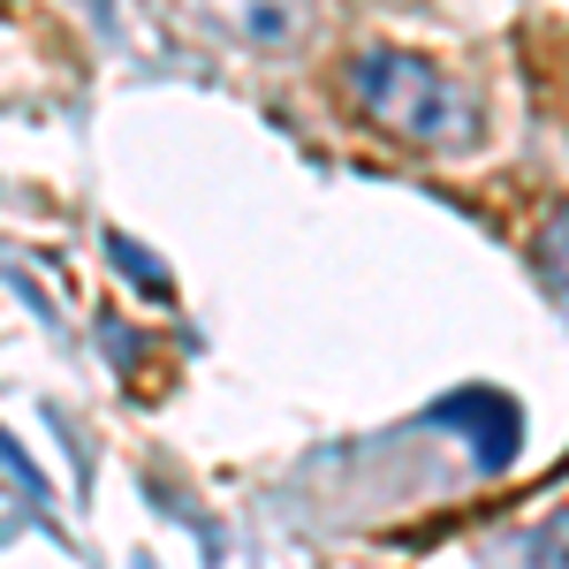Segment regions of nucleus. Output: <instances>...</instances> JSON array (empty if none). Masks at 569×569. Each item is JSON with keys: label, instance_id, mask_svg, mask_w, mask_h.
<instances>
[{"label": "nucleus", "instance_id": "nucleus-1", "mask_svg": "<svg viewBox=\"0 0 569 569\" xmlns=\"http://www.w3.org/2000/svg\"><path fill=\"white\" fill-rule=\"evenodd\" d=\"M350 91H357V114H365L372 130H388L395 144L463 152V144L479 137V99L456 84L440 61H426V53L365 46L350 61Z\"/></svg>", "mask_w": 569, "mask_h": 569}, {"label": "nucleus", "instance_id": "nucleus-2", "mask_svg": "<svg viewBox=\"0 0 569 569\" xmlns=\"http://www.w3.org/2000/svg\"><path fill=\"white\" fill-rule=\"evenodd\" d=\"M206 31H220L228 46L251 53H297L319 23V0H182Z\"/></svg>", "mask_w": 569, "mask_h": 569}, {"label": "nucleus", "instance_id": "nucleus-3", "mask_svg": "<svg viewBox=\"0 0 569 569\" xmlns=\"http://www.w3.org/2000/svg\"><path fill=\"white\" fill-rule=\"evenodd\" d=\"M433 426H463V433L479 440V471H501L517 456V433H525L517 402L493 388H463V395H448V402H433Z\"/></svg>", "mask_w": 569, "mask_h": 569}, {"label": "nucleus", "instance_id": "nucleus-4", "mask_svg": "<svg viewBox=\"0 0 569 569\" xmlns=\"http://www.w3.org/2000/svg\"><path fill=\"white\" fill-rule=\"evenodd\" d=\"M531 266H539V281H547V297L569 311V206L539 220V236H531Z\"/></svg>", "mask_w": 569, "mask_h": 569}, {"label": "nucleus", "instance_id": "nucleus-5", "mask_svg": "<svg viewBox=\"0 0 569 569\" xmlns=\"http://www.w3.org/2000/svg\"><path fill=\"white\" fill-rule=\"evenodd\" d=\"M107 259L122 266V273H130V281H137V289H144V297H168V289H176V281H168V266L152 259V251H144L137 236H122V228L107 236Z\"/></svg>", "mask_w": 569, "mask_h": 569}, {"label": "nucleus", "instance_id": "nucleus-6", "mask_svg": "<svg viewBox=\"0 0 569 569\" xmlns=\"http://www.w3.org/2000/svg\"><path fill=\"white\" fill-rule=\"evenodd\" d=\"M0 471H8V479L23 486V493H31L39 509H53V486L39 479V463H31V456H23V448H16V440H8V433H0Z\"/></svg>", "mask_w": 569, "mask_h": 569}]
</instances>
